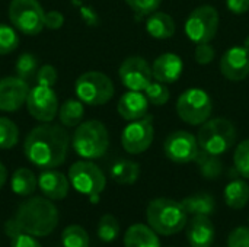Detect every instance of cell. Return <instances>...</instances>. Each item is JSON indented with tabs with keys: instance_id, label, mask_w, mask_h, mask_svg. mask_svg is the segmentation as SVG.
<instances>
[{
	"instance_id": "cell-15",
	"label": "cell",
	"mask_w": 249,
	"mask_h": 247,
	"mask_svg": "<svg viewBox=\"0 0 249 247\" xmlns=\"http://www.w3.org/2000/svg\"><path fill=\"white\" fill-rule=\"evenodd\" d=\"M29 93L26 80L18 76H7L0 79V111L16 112L25 103Z\"/></svg>"
},
{
	"instance_id": "cell-7",
	"label": "cell",
	"mask_w": 249,
	"mask_h": 247,
	"mask_svg": "<svg viewBox=\"0 0 249 247\" xmlns=\"http://www.w3.org/2000/svg\"><path fill=\"white\" fill-rule=\"evenodd\" d=\"M7 15L13 28L25 35H38L45 28V12L38 0H12Z\"/></svg>"
},
{
	"instance_id": "cell-2",
	"label": "cell",
	"mask_w": 249,
	"mask_h": 247,
	"mask_svg": "<svg viewBox=\"0 0 249 247\" xmlns=\"http://www.w3.org/2000/svg\"><path fill=\"white\" fill-rule=\"evenodd\" d=\"M15 220L23 233L34 237H44L51 234L57 227L58 210L51 199L34 197L19 205Z\"/></svg>"
},
{
	"instance_id": "cell-27",
	"label": "cell",
	"mask_w": 249,
	"mask_h": 247,
	"mask_svg": "<svg viewBox=\"0 0 249 247\" xmlns=\"http://www.w3.org/2000/svg\"><path fill=\"white\" fill-rule=\"evenodd\" d=\"M225 201L233 210H242L249 202V185L245 181H232L225 188Z\"/></svg>"
},
{
	"instance_id": "cell-33",
	"label": "cell",
	"mask_w": 249,
	"mask_h": 247,
	"mask_svg": "<svg viewBox=\"0 0 249 247\" xmlns=\"http://www.w3.org/2000/svg\"><path fill=\"white\" fill-rule=\"evenodd\" d=\"M19 35L15 28L0 23V55H7L19 47Z\"/></svg>"
},
{
	"instance_id": "cell-25",
	"label": "cell",
	"mask_w": 249,
	"mask_h": 247,
	"mask_svg": "<svg viewBox=\"0 0 249 247\" xmlns=\"http://www.w3.org/2000/svg\"><path fill=\"white\" fill-rule=\"evenodd\" d=\"M85 115V106L82 100L77 99H67L58 108V118L63 127L74 128L77 127Z\"/></svg>"
},
{
	"instance_id": "cell-8",
	"label": "cell",
	"mask_w": 249,
	"mask_h": 247,
	"mask_svg": "<svg viewBox=\"0 0 249 247\" xmlns=\"http://www.w3.org/2000/svg\"><path fill=\"white\" fill-rule=\"evenodd\" d=\"M177 112L184 122L190 125H203L212 116L213 100L203 89H187L177 100Z\"/></svg>"
},
{
	"instance_id": "cell-45",
	"label": "cell",
	"mask_w": 249,
	"mask_h": 247,
	"mask_svg": "<svg viewBox=\"0 0 249 247\" xmlns=\"http://www.w3.org/2000/svg\"><path fill=\"white\" fill-rule=\"evenodd\" d=\"M244 45H245L247 48H249V36L247 38V39H245V44H244Z\"/></svg>"
},
{
	"instance_id": "cell-38",
	"label": "cell",
	"mask_w": 249,
	"mask_h": 247,
	"mask_svg": "<svg viewBox=\"0 0 249 247\" xmlns=\"http://www.w3.org/2000/svg\"><path fill=\"white\" fill-rule=\"evenodd\" d=\"M214 57H216V51L209 42L197 44V48L194 51V58L198 64H201V66L210 64L214 60Z\"/></svg>"
},
{
	"instance_id": "cell-24",
	"label": "cell",
	"mask_w": 249,
	"mask_h": 247,
	"mask_svg": "<svg viewBox=\"0 0 249 247\" xmlns=\"http://www.w3.org/2000/svg\"><path fill=\"white\" fill-rule=\"evenodd\" d=\"M140 176V166L133 160L121 159L111 167V178L120 185H133Z\"/></svg>"
},
{
	"instance_id": "cell-30",
	"label": "cell",
	"mask_w": 249,
	"mask_h": 247,
	"mask_svg": "<svg viewBox=\"0 0 249 247\" xmlns=\"http://www.w3.org/2000/svg\"><path fill=\"white\" fill-rule=\"evenodd\" d=\"M61 242L64 247H89V236L82 226L73 224L63 230Z\"/></svg>"
},
{
	"instance_id": "cell-14",
	"label": "cell",
	"mask_w": 249,
	"mask_h": 247,
	"mask_svg": "<svg viewBox=\"0 0 249 247\" xmlns=\"http://www.w3.org/2000/svg\"><path fill=\"white\" fill-rule=\"evenodd\" d=\"M120 74V80L121 83L134 92H142L144 90L153 79V73H152V67L149 66V63L139 55H131L127 57L118 70Z\"/></svg>"
},
{
	"instance_id": "cell-37",
	"label": "cell",
	"mask_w": 249,
	"mask_h": 247,
	"mask_svg": "<svg viewBox=\"0 0 249 247\" xmlns=\"http://www.w3.org/2000/svg\"><path fill=\"white\" fill-rule=\"evenodd\" d=\"M125 3L133 9V12L144 16L155 13L159 9L162 0H125Z\"/></svg>"
},
{
	"instance_id": "cell-41",
	"label": "cell",
	"mask_w": 249,
	"mask_h": 247,
	"mask_svg": "<svg viewBox=\"0 0 249 247\" xmlns=\"http://www.w3.org/2000/svg\"><path fill=\"white\" fill-rule=\"evenodd\" d=\"M10 247H42L34 236L31 234H26V233H20L18 234L16 237L12 239L10 242Z\"/></svg>"
},
{
	"instance_id": "cell-42",
	"label": "cell",
	"mask_w": 249,
	"mask_h": 247,
	"mask_svg": "<svg viewBox=\"0 0 249 247\" xmlns=\"http://www.w3.org/2000/svg\"><path fill=\"white\" fill-rule=\"evenodd\" d=\"M226 6L235 15H244L249 10V0H226Z\"/></svg>"
},
{
	"instance_id": "cell-16",
	"label": "cell",
	"mask_w": 249,
	"mask_h": 247,
	"mask_svg": "<svg viewBox=\"0 0 249 247\" xmlns=\"http://www.w3.org/2000/svg\"><path fill=\"white\" fill-rule=\"evenodd\" d=\"M220 71L231 82H241L249 76V48L232 47L220 60Z\"/></svg>"
},
{
	"instance_id": "cell-29",
	"label": "cell",
	"mask_w": 249,
	"mask_h": 247,
	"mask_svg": "<svg viewBox=\"0 0 249 247\" xmlns=\"http://www.w3.org/2000/svg\"><path fill=\"white\" fill-rule=\"evenodd\" d=\"M19 141V128L18 125L6 118L0 116V150L13 148Z\"/></svg>"
},
{
	"instance_id": "cell-28",
	"label": "cell",
	"mask_w": 249,
	"mask_h": 247,
	"mask_svg": "<svg viewBox=\"0 0 249 247\" xmlns=\"http://www.w3.org/2000/svg\"><path fill=\"white\" fill-rule=\"evenodd\" d=\"M194 162L197 163L200 173L206 179H217L222 175L223 166H222V160L219 159V156L210 154V153L200 148Z\"/></svg>"
},
{
	"instance_id": "cell-39",
	"label": "cell",
	"mask_w": 249,
	"mask_h": 247,
	"mask_svg": "<svg viewBox=\"0 0 249 247\" xmlns=\"http://www.w3.org/2000/svg\"><path fill=\"white\" fill-rule=\"evenodd\" d=\"M228 247H249V229L238 227L235 229L228 239Z\"/></svg>"
},
{
	"instance_id": "cell-5",
	"label": "cell",
	"mask_w": 249,
	"mask_h": 247,
	"mask_svg": "<svg viewBox=\"0 0 249 247\" xmlns=\"http://www.w3.org/2000/svg\"><path fill=\"white\" fill-rule=\"evenodd\" d=\"M236 128L226 118H214L206 121L197 134V141L201 150L222 156L231 150L236 141Z\"/></svg>"
},
{
	"instance_id": "cell-44",
	"label": "cell",
	"mask_w": 249,
	"mask_h": 247,
	"mask_svg": "<svg viewBox=\"0 0 249 247\" xmlns=\"http://www.w3.org/2000/svg\"><path fill=\"white\" fill-rule=\"evenodd\" d=\"M6 181H7V170L3 166V163H0V189L3 188V185L6 183Z\"/></svg>"
},
{
	"instance_id": "cell-18",
	"label": "cell",
	"mask_w": 249,
	"mask_h": 247,
	"mask_svg": "<svg viewBox=\"0 0 249 247\" xmlns=\"http://www.w3.org/2000/svg\"><path fill=\"white\" fill-rule=\"evenodd\" d=\"M182 68H184V64H182L181 57L174 52H165L159 55L152 64L153 77L158 82L165 83V84L177 82L182 74Z\"/></svg>"
},
{
	"instance_id": "cell-43",
	"label": "cell",
	"mask_w": 249,
	"mask_h": 247,
	"mask_svg": "<svg viewBox=\"0 0 249 247\" xmlns=\"http://www.w3.org/2000/svg\"><path fill=\"white\" fill-rule=\"evenodd\" d=\"M4 231H6V234H7L10 239H13V237H16L18 234L23 233V231H22V229L19 227V224H18V221H16V220L7 221V223H6V226H4Z\"/></svg>"
},
{
	"instance_id": "cell-34",
	"label": "cell",
	"mask_w": 249,
	"mask_h": 247,
	"mask_svg": "<svg viewBox=\"0 0 249 247\" xmlns=\"http://www.w3.org/2000/svg\"><path fill=\"white\" fill-rule=\"evenodd\" d=\"M144 95L149 100V103L156 105V106H162L169 100V89L165 83L160 82H152L146 89H144Z\"/></svg>"
},
{
	"instance_id": "cell-3",
	"label": "cell",
	"mask_w": 249,
	"mask_h": 247,
	"mask_svg": "<svg viewBox=\"0 0 249 247\" xmlns=\"http://www.w3.org/2000/svg\"><path fill=\"white\" fill-rule=\"evenodd\" d=\"M187 215L182 204L169 198H156L149 202L146 210L149 226L162 236L179 233L187 226Z\"/></svg>"
},
{
	"instance_id": "cell-23",
	"label": "cell",
	"mask_w": 249,
	"mask_h": 247,
	"mask_svg": "<svg viewBox=\"0 0 249 247\" xmlns=\"http://www.w3.org/2000/svg\"><path fill=\"white\" fill-rule=\"evenodd\" d=\"M36 185V176L34 175L32 170L26 167H19L18 170H15L10 179V188L19 197H29L35 192Z\"/></svg>"
},
{
	"instance_id": "cell-11",
	"label": "cell",
	"mask_w": 249,
	"mask_h": 247,
	"mask_svg": "<svg viewBox=\"0 0 249 247\" xmlns=\"http://www.w3.org/2000/svg\"><path fill=\"white\" fill-rule=\"evenodd\" d=\"M25 105L29 115L39 122H51L57 116L60 108L54 89L38 84L29 89Z\"/></svg>"
},
{
	"instance_id": "cell-26",
	"label": "cell",
	"mask_w": 249,
	"mask_h": 247,
	"mask_svg": "<svg viewBox=\"0 0 249 247\" xmlns=\"http://www.w3.org/2000/svg\"><path fill=\"white\" fill-rule=\"evenodd\" d=\"M184 210L187 211V214H193V215H210L213 214L214 208H216V202L214 198L210 194H196L191 197H187L182 202Z\"/></svg>"
},
{
	"instance_id": "cell-6",
	"label": "cell",
	"mask_w": 249,
	"mask_h": 247,
	"mask_svg": "<svg viewBox=\"0 0 249 247\" xmlns=\"http://www.w3.org/2000/svg\"><path fill=\"white\" fill-rule=\"evenodd\" d=\"M74 92L79 100L90 106H99L109 102L115 93L112 80L101 71H86L77 77Z\"/></svg>"
},
{
	"instance_id": "cell-40",
	"label": "cell",
	"mask_w": 249,
	"mask_h": 247,
	"mask_svg": "<svg viewBox=\"0 0 249 247\" xmlns=\"http://www.w3.org/2000/svg\"><path fill=\"white\" fill-rule=\"evenodd\" d=\"M44 25H45V28L53 29V31L60 29V28L64 25V16H63V13H61V12H58V10H50V12H45Z\"/></svg>"
},
{
	"instance_id": "cell-21",
	"label": "cell",
	"mask_w": 249,
	"mask_h": 247,
	"mask_svg": "<svg viewBox=\"0 0 249 247\" xmlns=\"http://www.w3.org/2000/svg\"><path fill=\"white\" fill-rule=\"evenodd\" d=\"M125 247H160L156 231L144 224H133L124 236Z\"/></svg>"
},
{
	"instance_id": "cell-4",
	"label": "cell",
	"mask_w": 249,
	"mask_h": 247,
	"mask_svg": "<svg viewBox=\"0 0 249 247\" xmlns=\"http://www.w3.org/2000/svg\"><path fill=\"white\" fill-rule=\"evenodd\" d=\"M71 146L74 151L88 160L102 157L109 147V134L107 127L96 119L80 122L73 134Z\"/></svg>"
},
{
	"instance_id": "cell-1",
	"label": "cell",
	"mask_w": 249,
	"mask_h": 247,
	"mask_svg": "<svg viewBox=\"0 0 249 247\" xmlns=\"http://www.w3.org/2000/svg\"><path fill=\"white\" fill-rule=\"evenodd\" d=\"M70 138L63 125L41 122L32 128L23 143L25 157L41 169H55L66 162Z\"/></svg>"
},
{
	"instance_id": "cell-13",
	"label": "cell",
	"mask_w": 249,
	"mask_h": 247,
	"mask_svg": "<svg viewBox=\"0 0 249 247\" xmlns=\"http://www.w3.org/2000/svg\"><path fill=\"white\" fill-rule=\"evenodd\" d=\"M163 151L171 162L185 165L196 160L200 151V146L197 137H194L191 132L174 131L166 137L163 143Z\"/></svg>"
},
{
	"instance_id": "cell-31",
	"label": "cell",
	"mask_w": 249,
	"mask_h": 247,
	"mask_svg": "<svg viewBox=\"0 0 249 247\" xmlns=\"http://www.w3.org/2000/svg\"><path fill=\"white\" fill-rule=\"evenodd\" d=\"M120 234V224L117 218L111 214H105L101 217L98 224V237L104 243H112Z\"/></svg>"
},
{
	"instance_id": "cell-20",
	"label": "cell",
	"mask_w": 249,
	"mask_h": 247,
	"mask_svg": "<svg viewBox=\"0 0 249 247\" xmlns=\"http://www.w3.org/2000/svg\"><path fill=\"white\" fill-rule=\"evenodd\" d=\"M216 231L207 215H194L187 227V239L193 247H210Z\"/></svg>"
},
{
	"instance_id": "cell-22",
	"label": "cell",
	"mask_w": 249,
	"mask_h": 247,
	"mask_svg": "<svg viewBox=\"0 0 249 247\" xmlns=\"http://www.w3.org/2000/svg\"><path fill=\"white\" fill-rule=\"evenodd\" d=\"M146 29L149 35L156 39H169L175 33V22L168 13L155 12L149 16Z\"/></svg>"
},
{
	"instance_id": "cell-19",
	"label": "cell",
	"mask_w": 249,
	"mask_h": 247,
	"mask_svg": "<svg viewBox=\"0 0 249 247\" xmlns=\"http://www.w3.org/2000/svg\"><path fill=\"white\" fill-rule=\"evenodd\" d=\"M117 111L125 121H136L142 119L147 115L149 111V100L146 95L140 92L130 90L121 96L117 105Z\"/></svg>"
},
{
	"instance_id": "cell-12",
	"label": "cell",
	"mask_w": 249,
	"mask_h": 247,
	"mask_svg": "<svg viewBox=\"0 0 249 247\" xmlns=\"http://www.w3.org/2000/svg\"><path fill=\"white\" fill-rule=\"evenodd\" d=\"M155 137L153 130V116L146 115L142 119L131 121L121 134V144L123 148L130 154H140L144 153Z\"/></svg>"
},
{
	"instance_id": "cell-17",
	"label": "cell",
	"mask_w": 249,
	"mask_h": 247,
	"mask_svg": "<svg viewBox=\"0 0 249 247\" xmlns=\"http://www.w3.org/2000/svg\"><path fill=\"white\" fill-rule=\"evenodd\" d=\"M38 186L42 195L51 201H61L69 194L70 181L61 172L47 169L38 178Z\"/></svg>"
},
{
	"instance_id": "cell-36",
	"label": "cell",
	"mask_w": 249,
	"mask_h": 247,
	"mask_svg": "<svg viewBox=\"0 0 249 247\" xmlns=\"http://www.w3.org/2000/svg\"><path fill=\"white\" fill-rule=\"evenodd\" d=\"M58 80V73L54 66L45 64L36 70L35 74V82L38 86H45V87H54Z\"/></svg>"
},
{
	"instance_id": "cell-32",
	"label": "cell",
	"mask_w": 249,
	"mask_h": 247,
	"mask_svg": "<svg viewBox=\"0 0 249 247\" xmlns=\"http://www.w3.org/2000/svg\"><path fill=\"white\" fill-rule=\"evenodd\" d=\"M36 70H38V60H36V57L34 54L22 52L18 57V61L15 64V71H16L18 77H20L23 80H28L31 77H35Z\"/></svg>"
},
{
	"instance_id": "cell-10",
	"label": "cell",
	"mask_w": 249,
	"mask_h": 247,
	"mask_svg": "<svg viewBox=\"0 0 249 247\" xmlns=\"http://www.w3.org/2000/svg\"><path fill=\"white\" fill-rule=\"evenodd\" d=\"M219 20V12L213 6H200L190 13L185 22V33L196 44L210 42L217 33Z\"/></svg>"
},
{
	"instance_id": "cell-9",
	"label": "cell",
	"mask_w": 249,
	"mask_h": 247,
	"mask_svg": "<svg viewBox=\"0 0 249 247\" xmlns=\"http://www.w3.org/2000/svg\"><path fill=\"white\" fill-rule=\"evenodd\" d=\"M69 181L79 194L89 197L93 202L98 201L99 194L105 189L107 185L104 172L95 163L86 160L76 162L70 166Z\"/></svg>"
},
{
	"instance_id": "cell-35",
	"label": "cell",
	"mask_w": 249,
	"mask_h": 247,
	"mask_svg": "<svg viewBox=\"0 0 249 247\" xmlns=\"http://www.w3.org/2000/svg\"><path fill=\"white\" fill-rule=\"evenodd\" d=\"M233 163H235V169L238 170V173L244 178L249 179V140L242 141L233 154Z\"/></svg>"
}]
</instances>
